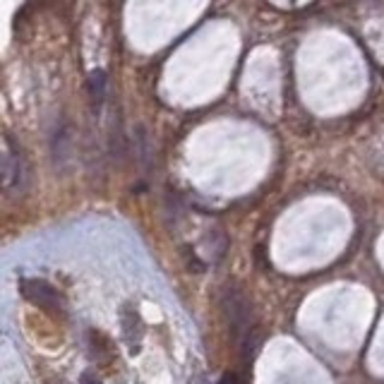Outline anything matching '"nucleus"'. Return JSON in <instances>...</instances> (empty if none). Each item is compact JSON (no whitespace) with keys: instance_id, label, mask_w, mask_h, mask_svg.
I'll use <instances>...</instances> for the list:
<instances>
[{"instance_id":"obj_1","label":"nucleus","mask_w":384,"mask_h":384,"mask_svg":"<svg viewBox=\"0 0 384 384\" xmlns=\"http://www.w3.org/2000/svg\"><path fill=\"white\" fill-rule=\"evenodd\" d=\"M221 310H224V317L229 322V327L233 329V334H247L252 329V307L247 303L245 293L236 286H226L224 296H221Z\"/></svg>"},{"instance_id":"obj_2","label":"nucleus","mask_w":384,"mask_h":384,"mask_svg":"<svg viewBox=\"0 0 384 384\" xmlns=\"http://www.w3.org/2000/svg\"><path fill=\"white\" fill-rule=\"evenodd\" d=\"M29 183V166L24 154L5 137L3 142V188L5 192H22Z\"/></svg>"},{"instance_id":"obj_3","label":"nucleus","mask_w":384,"mask_h":384,"mask_svg":"<svg viewBox=\"0 0 384 384\" xmlns=\"http://www.w3.org/2000/svg\"><path fill=\"white\" fill-rule=\"evenodd\" d=\"M22 296L27 298L32 305L41 307V310H48V312H60L63 310V300H60L58 291H55L53 286L48 284V281H41V279H24L22 284Z\"/></svg>"},{"instance_id":"obj_4","label":"nucleus","mask_w":384,"mask_h":384,"mask_svg":"<svg viewBox=\"0 0 384 384\" xmlns=\"http://www.w3.org/2000/svg\"><path fill=\"white\" fill-rule=\"evenodd\" d=\"M120 329H123V338L125 343L130 346V353H140V343H142V336H144V325H142V317H140V312L135 310L130 303H125L123 307H120Z\"/></svg>"},{"instance_id":"obj_5","label":"nucleus","mask_w":384,"mask_h":384,"mask_svg":"<svg viewBox=\"0 0 384 384\" xmlns=\"http://www.w3.org/2000/svg\"><path fill=\"white\" fill-rule=\"evenodd\" d=\"M260 343H262V332L257 329V327H252L247 334L240 336V356H242V363H245V365L257 356V348H260Z\"/></svg>"},{"instance_id":"obj_6","label":"nucleus","mask_w":384,"mask_h":384,"mask_svg":"<svg viewBox=\"0 0 384 384\" xmlns=\"http://www.w3.org/2000/svg\"><path fill=\"white\" fill-rule=\"evenodd\" d=\"M89 99H92L96 106H101L106 99V75L101 73V70H94V73L89 75Z\"/></svg>"},{"instance_id":"obj_7","label":"nucleus","mask_w":384,"mask_h":384,"mask_svg":"<svg viewBox=\"0 0 384 384\" xmlns=\"http://www.w3.org/2000/svg\"><path fill=\"white\" fill-rule=\"evenodd\" d=\"M207 250H209L211 257L219 262L221 257L226 255V236L221 233V231H214V233H209V236H207Z\"/></svg>"},{"instance_id":"obj_8","label":"nucleus","mask_w":384,"mask_h":384,"mask_svg":"<svg viewBox=\"0 0 384 384\" xmlns=\"http://www.w3.org/2000/svg\"><path fill=\"white\" fill-rule=\"evenodd\" d=\"M79 384H101V380L94 375V372H84V375L79 377Z\"/></svg>"},{"instance_id":"obj_9","label":"nucleus","mask_w":384,"mask_h":384,"mask_svg":"<svg viewBox=\"0 0 384 384\" xmlns=\"http://www.w3.org/2000/svg\"><path fill=\"white\" fill-rule=\"evenodd\" d=\"M219 384H238V377H236V375H231V372H229V375H224V377H221Z\"/></svg>"}]
</instances>
